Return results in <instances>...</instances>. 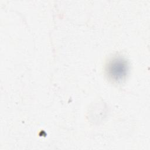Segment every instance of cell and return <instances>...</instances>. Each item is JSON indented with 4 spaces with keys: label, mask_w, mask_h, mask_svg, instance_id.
Wrapping results in <instances>:
<instances>
[{
    "label": "cell",
    "mask_w": 150,
    "mask_h": 150,
    "mask_svg": "<svg viewBox=\"0 0 150 150\" xmlns=\"http://www.w3.org/2000/svg\"><path fill=\"white\" fill-rule=\"evenodd\" d=\"M106 72L108 77L114 81H121L127 74L128 64L127 61L120 57L111 59L106 66Z\"/></svg>",
    "instance_id": "1"
}]
</instances>
